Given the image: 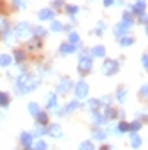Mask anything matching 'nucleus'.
Segmentation results:
<instances>
[{"label":"nucleus","mask_w":148,"mask_h":150,"mask_svg":"<svg viewBox=\"0 0 148 150\" xmlns=\"http://www.w3.org/2000/svg\"><path fill=\"white\" fill-rule=\"evenodd\" d=\"M44 133H48V130L44 126H37L36 128V135H44Z\"/></svg>","instance_id":"37998d69"},{"label":"nucleus","mask_w":148,"mask_h":150,"mask_svg":"<svg viewBox=\"0 0 148 150\" xmlns=\"http://www.w3.org/2000/svg\"><path fill=\"white\" fill-rule=\"evenodd\" d=\"M46 149H48V147H46V143H44L43 140H39L36 143V150H46Z\"/></svg>","instance_id":"a19ab883"},{"label":"nucleus","mask_w":148,"mask_h":150,"mask_svg":"<svg viewBox=\"0 0 148 150\" xmlns=\"http://www.w3.org/2000/svg\"><path fill=\"white\" fill-rule=\"evenodd\" d=\"M36 120H37V123H39V125H46V123H48V114L44 111H39L36 114Z\"/></svg>","instance_id":"5701e85b"},{"label":"nucleus","mask_w":148,"mask_h":150,"mask_svg":"<svg viewBox=\"0 0 148 150\" xmlns=\"http://www.w3.org/2000/svg\"><path fill=\"white\" fill-rule=\"evenodd\" d=\"M118 70H119V63L116 60H106L102 65V74L104 75H114L118 74Z\"/></svg>","instance_id":"7ed1b4c3"},{"label":"nucleus","mask_w":148,"mask_h":150,"mask_svg":"<svg viewBox=\"0 0 148 150\" xmlns=\"http://www.w3.org/2000/svg\"><path fill=\"white\" fill-rule=\"evenodd\" d=\"M90 2H94V0H90Z\"/></svg>","instance_id":"3c124183"},{"label":"nucleus","mask_w":148,"mask_h":150,"mask_svg":"<svg viewBox=\"0 0 148 150\" xmlns=\"http://www.w3.org/2000/svg\"><path fill=\"white\" fill-rule=\"evenodd\" d=\"M70 89H72V80H70V77H61V80H60V84L56 87V91L61 94L65 92H70Z\"/></svg>","instance_id":"423d86ee"},{"label":"nucleus","mask_w":148,"mask_h":150,"mask_svg":"<svg viewBox=\"0 0 148 150\" xmlns=\"http://www.w3.org/2000/svg\"><path fill=\"white\" fill-rule=\"evenodd\" d=\"M75 92H77V97H78V99L87 97V96H89V85L85 84L83 80H80V82L77 84V87H75Z\"/></svg>","instance_id":"0eeeda50"},{"label":"nucleus","mask_w":148,"mask_h":150,"mask_svg":"<svg viewBox=\"0 0 148 150\" xmlns=\"http://www.w3.org/2000/svg\"><path fill=\"white\" fill-rule=\"evenodd\" d=\"M123 22H128L133 26V14L131 12H126V14H123Z\"/></svg>","instance_id":"cd10ccee"},{"label":"nucleus","mask_w":148,"mask_h":150,"mask_svg":"<svg viewBox=\"0 0 148 150\" xmlns=\"http://www.w3.org/2000/svg\"><path fill=\"white\" fill-rule=\"evenodd\" d=\"M12 5H14L16 10H22V9L27 7V2L26 0H12Z\"/></svg>","instance_id":"412c9836"},{"label":"nucleus","mask_w":148,"mask_h":150,"mask_svg":"<svg viewBox=\"0 0 148 150\" xmlns=\"http://www.w3.org/2000/svg\"><path fill=\"white\" fill-rule=\"evenodd\" d=\"M27 109H29V112H31L32 116H36L37 112H39V106H37L36 103H31V104L27 106Z\"/></svg>","instance_id":"bb28decb"},{"label":"nucleus","mask_w":148,"mask_h":150,"mask_svg":"<svg viewBox=\"0 0 148 150\" xmlns=\"http://www.w3.org/2000/svg\"><path fill=\"white\" fill-rule=\"evenodd\" d=\"M99 101H97V99H92V101H89V108H90V109H94V111H97V108H99Z\"/></svg>","instance_id":"e433bc0d"},{"label":"nucleus","mask_w":148,"mask_h":150,"mask_svg":"<svg viewBox=\"0 0 148 150\" xmlns=\"http://www.w3.org/2000/svg\"><path fill=\"white\" fill-rule=\"evenodd\" d=\"M48 97H49V99H48V108H53V106L56 104V96L55 94H49Z\"/></svg>","instance_id":"c9c22d12"},{"label":"nucleus","mask_w":148,"mask_h":150,"mask_svg":"<svg viewBox=\"0 0 148 150\" xmlns=\"http://www.w3.org/2000/svg\"><path fill=\"white\" fill-rule=\"evenodd\" d=\"M77 108H80V103H78V101H72V103L65 108V111H73V109H77Z\"/></svg>","instance_id":"c85d7f7f"},{"label":"nucleus","mask_w":148,"mask_h":150,"mask_svg":"<svg viewBox=\"0 0 148 150\" xmlns=\"http://www.w3.org/2000/svg\"><path fill=\"white\" fill-rule=\"evenodd\" d=\"M133 43H135V39H133L131 36H128V34L119 38V45H121V46H131Z\"/></svg>","instance_id":"6ab92c4d"},{"label":"nucleus","mask_w":148,"mask_h":150,"mask_svg":"<svg viewBox=\"0 0 148 150\" xmlns=\"http://www.w3.org/2000/svg\"><path fill=\"white\" fill-rule=\"evenodd\" d=\"M138 22L140 24H147L148 26V16L143 12V14H138Z\"/></svg>","instance_id":"72a5a7b5"},{"label":"nucleus","mask_w":148,"mask_h":150,"mask_svg":"<svg viewBox=\"0 0 148 150\" xmlns=\"http://www.w3.org/2000/svg\"><path fill=\"white\" fill-rule=\"evenodd\" d=\"M147 36H148V26H147Z\"/></svg>","instance_id":"8fccbe9b"},{"label":"nucleus","mask_w":148,"mask_h":150,"mask_svg":"<svg viewBox=\"0 0 148 150\" xmlns=\"http://www.w3.org/2000/svg\"><path fill=\"white\" fill-rule=\"evenodd\" d=\"M65 9H66V12H68L70 16H75V14H78V7H77V5H66Z\"/></svg>","instance_id":"c756f323"},{"label":"nucleus","mask_w":148,"mask_h":150,"mask_svg":"<svg viewBox=\"0 0 148 150\" xmlns=\"http://www.w3.org/2000/svg\"><path fill=\"white\" fill-rule=\"evenodd\" d=\"M80 150H95L92 145V142H83L82 145H80Z\"/></svg>","instance_id":"473e14b6"},{"label":"nucleus","mask_w":148,"mask_h":150,"mask_svg":"<svg viewBox=\"0 0 148 150\" xmlns=\"http://www.w3.org/2000/svg\"><path fill=\"white\" fill-rule=\"evenodd\" d=\"M104 116H106L107 120H109V118H111V120H114V118L118 116V112H116V109H112V108H106V112H104Z\"/></svg>","instance_id":"a878e982"},{"label":"nucleus","mask_w":148,"mask_h":150,"mask_svg":"<svg viewBox=\"0 0 148 150\" xmlns=\"http://www.w3.org/2000/svg\"><path fill=\"white\" fill-rule=\"evenodd\" d=\"M104 29H106V24H104V22H99L97 28H95V34H97V36H102V34H104Z\"/></svg>","instance_id":"7c9ffc66"},{"label":"nucleus","mask_w":148,"mask_h":150,"mask_svg":"<svg viewBox=\"0 0 148 150\" xmlns=\"http://www.w3.org/2000/svg\"><path fill=\"white\" fill-rule=\"evenodd\" d=\"M140 92H141V96L143 97H148V84H145L141 89H140Z\"/></svg>","instance_id":"79ce46f5"},{"label":"nucleus","mask_w":148,"mask_h":150,"mask_svg":"<svg viewBox=\"0 0 148 150\" xmlns=\"http://www.w3.org/2000/svg\"><path fill=\"white\" fill-rule=\"evenodd\" d=\"M14 34H16V39H20V41H27L31 34H32V26L26 22V21H20L16 24V28L12 29Z\"/></svg>","instance_id":"f03ea898"},{"label":"nucleus","mask_w":148,"mask_h":150,"mask_svg":"<svg viewBox=\"0 0 148 150\" xmlns=\"http://www.w3.org/2000/svg\"><path fill=\"white\" fill-rule=\"evenodd\" d=\"M75 50H77V46H75V45H70V43H63V45L60 46V53H61V55H68V53H73Z\"/></svg>","instance_id":"4468645a"},{"label":"nucleus","mask_w":148,"mask_h":150,"mask_svg":"<svg viewBox=\"0 0 148 150\" xmlns=\"http://www.w3.org/2000/svg\"><path fill=\"white\" fill-rule=\"evenodd\" d=\"M39 85V79L31 74H20L14 84V92L16 94H27L31 91H34Z\"/></svg>","instance_id":"f257e3e1"},{"label":"nucleus","mask_w":148,"mask_h":150,"mask_svg":"<svg viewBox=\"0 0 148 150\" xmlns=\"http://www.w3.org/2000/svg\"><path fill=\"white\" fill-rule=\"evenodd\" d=\"M126 89H119V91H118V101H119V103H123V101H124V99H126Z\"/></svg>","instance_id":"2f4dec72"},{"label":"nucleus","mask_w":148,"mask_h":150,"mask_svg":"<svg viewBox=\"0 0 148 150\" xmlns=\"http://www.w3.org/2000/svg\"><path fill=\"white\" fill-rule=\"evenodd\" d=\"M92 118H94V121H95V125H99V126H101L102 123H104V118H102L101 114H97V112H94Z\"/></svg>","instance_id":"f704fd0d"},{"label":"nucleus","mask_w":148,"mask_h":150,"mask_svg":"<svg viewBox=\"0 0 148 150\" xmlns=\"http://www.w3.org/2000/svg\"><path fill=\"white\" fill-rule=\"evenodd\" d=\"M94 138H97V140H104V138H106V133H104V131H94Z\"/></svg>","instance_id":"58836bf2"},{"label":"nucleus","mask_w":148,"mask_h":150,"mask_svg":"<svg viewBox=\"0 0 148 150\" xmlns=\"http://www.w3.org/2000/svg\"><path fill=\"white\" fill-rule=\"evenodd\" d=\"M32 34L36 38H44L46 36V29L41 28V26H39V28H32Z\"/></svg>","instance_id":"393cba45"},{"label":"nucleus","mask_w":148,"mask_h":150,"mask_svg":"<svg viewBox=\"0 0 148 150\" xmlns=\"http://www.w3.org/2000/svg\"><path fill=\"white\" fill-rule=\"evenodd\" d=\"M78 68H80L82 74L90 72V68H92V56L82 53V55H80V60H78Z\"/></svg>","instance_id":"20e7f679"},{"label":"nucleus","mask_w":148,"mask_h":150,"mask_svg":"<svg viewBox=\"0 0 148 150\" xmlns=\"http://www.w3.org/2000/svg\"><path fill=\"white\" fill-rule=\"evenodd\" d=\"M43 46V43H41V38H32V39H27V43H26V48H27L29 51H36L39 48Z\"/></svg>","instance_id":"1a4fd4ad"},{"label":"nucleus","mask_w":148,"mask_h":150,"mask_svg":"<svg viewBox=\"0 0 148 150\" xmlns=\"http://www.w3.org/2000/svg\"><path fill=\"white\" fill-rule=\"evenodd\" d=\"M140 128H141V123H140V121H135V123H131V125H130V130L131 131H138Z\"/></svg>","instance_id":"4c0bfd02"},{"label":"nucleus","mask_w":148,"mask_h":150,"mask_svg":"<svg viewBox=\"0 0 148 150\" xmlns=\"http://www.w3.org/2000/svg\"><path fill=\"white\" fill-rule=\"evenodd\" d=\"M51 31H55V33H61V31H63V24H61V22H60V21H51Z\"/></svg>","instance_id":"4be33fe9"},{"label":"nucleus","mask_w":148,"mask_h":150,"mask_svg":"<svg viewBox=\"0 0 148 150\" xmlns=\"http://www.w3.org/2000/svg\"><path fill=\"white\" fill-rule=\"evenodd\" d=\"M141 63H143V67H145V68H148V55L141 56Z\"/></svg>","instance_id":"a18cd8bd"},{"label":"nucleus","mask_w":148,"mask_h":150,"mask_svg":"<svg viewBox=\"0 0 148 150\" xmlns=\"http://www.w3.org/2000/svg\"><path fill=\"white\" fill-rule=\"evenodd\" d=\"M0 19H2V16H0Z\"/></svg>","instance_id":"603ef678"},{"label":"nucleus","mask_w":148,"mask_h":150,"mask_svg":"<svg viewBox=\"0 0 148 150\" xmlns=\"http://www.w3.org/2000/svg\"><path fill=\"white\" fill-rule=\"evenodd\" d=\"M32 142H34V135H32V133H27V131L20 133V143L24 145V149H26V147H31Z\"/></svg>","instance_id":"9d476101"},{"label":"nucleus","mask_w":148,"mask_h":150,"mask_svg":"<svg viewBox=\"0 0 148 150\" xmlns=\"http://www.w3.org/2000/svg\"><path fill=\"white\" fill-rule=\"evenodd\" d=\"M24 150H36V149H31V147H26Z\"/></svg>","instance_id":"09e8293b"},{"label":"nucleus","mask_w":148,"mask_h":150,"mask_svg":"<svg viewBox=\"0 0 148 150\" xmlns=\"http://www.w3.org/2000/svg\"><path fill=\"white\" fill-rule=\"evenodd\" d=\"M48 131H49L55 138H61V137H63V131H61V128H60V125H51Z\"/></svg>","instance_id":"f3484780"},{"label":"nucleus","mask_w":148,"mask_h":150,"mask_svg":"<svg viewBox=\"0 0 148 150\" xmlns=\"http://www.w3.org/2000/svg\"><path fill=\"white\" fill-rule=\"evenodd\" d=\"M147 9V2L145 0H135V7H133V14H143Z\"/></svg>","instance_id":"f8f14e48"},{"label":"nucleus","mask_w":148,"mask_h":150,"mask_svg":"<svg viewBox=\"0 0 148 150\" xmlns=\"http://www.w3.org/2000/svg\"><path fill=\"white\" fill-rule=\"evenodd\" d=\"M114 5V0H104V7H111Z\"/></svg>","instance_id":"49530a36"},{"label":"nucleus","mask_w":148,"mask_h":150,"mask_svg":"<svg viewBox=\"0 0 148 150\" xmlns=\"http://www.w3.org/2000/svg\"><path fill=\"white\" fill-rule=\"evenodd\" d=\"M53 7H56V9L63 7V0H53Z\"/></svg>","instance_id":"c03bdc74"},{"label":"nucleus","mask_w":148,"mask_h":150,"mask_svg":"<svg viewBox=\"0 0 148 150\" xmlns=\"http://www.w3.org/2000/svg\"><path fill=\"white\" fill-rule=\"evenodd\" d=\"M12 60H16V63H22L26 60V51L24 50H14V58Z\"/></svg>","instance_id":"dca6fc26"},{"label":"nucleus","mask_w":148,"mask_h":150,"mask_svg":"<svg viewBox=\"0 0 148 150\" xmlns=\"http://www.w3.org/2000/svg\"><path fill=\"white\" fill-rule=\"evenodd\" d=\"M101 150H111V147H107V145H104V147H102Z\"/></svg>","instance_id":"de8ad7c7"},{"label":"nucleus","mask_w":148,"mask_h":150,"mask_svg":"<svg viewBox=\"0 0 148 150\" xmlns=\"http://www.w3.org/2000/svg\"><path fill=\"white\" fill-rule=\"evenodd\" d=\"M130 29H131V24H128V22H123V21H121L119 24H116V26H114V34H116L118 38L126 36V34L130 33Z\"/></svg>","instance_id":"39448f33"},{"label":"nucleus","mask_w":148,"mask_h":150,"mask_svg":"<svg viewBox=\"0 0 148 150\" xmlns=\"http://www.w3.org/2000/svg\"><path fill=\"white\" fill-rule=\"evenodd\" d=\"M10 103V97L7 92H0V108H7Z\"/></svg>","instance_id":"aec40b11"},{"label":"nucleus","mask_w":148,"mask_h":150,"mask_svg":"<svg viewBox=\"0 0 148 150\" xmlns=\"http://www.w3.org/2000/svg\"><path fill=\"white\" fill-rule=\"evenodd\" d=\"M90 53H92V56H97V58H104L106 56V48L104 46H94L92 50H90Z\"/></svg>","instance_id":"2eb2a0df"},{"label":"nucleus","mask_w":148,"mask_h":150,"mask_svg":"<svg viewBox=\"0 0 148 150\" xmlns=\"http://www.w3.org/2000/svg\"><path fill=\"white\" fill-rule=\"evenodd\" d=\"M140 145H141V138L133 131V135H131V147H133V149H138Z\"/></svg>","instance_id":"b1692460"},{"label":"nucleus","mask_w":148,"mask_h":150,"mask_svg":"<svg viewBox=\"0 0 148 150\" xmlns=\"http://www.w3.org/2000/svg\"><path fill=\"white\" fill-rule=\"evenodd\" d=\"M53 16H55L53 9H41L37 12V17L41 21H53Z\"/></svg>","instance_id":"9b49d317"},{"label":"nucleus","mask_w":148,"mask_h":150,"mask_svg":"<svg viewBox=\"0 0 148 150\" xmlns=\"http://www.w3.org/2000/svg\"><path fill=\"white\" fill-rule=\"evenodd\" d=\"M68 43L77 46V45L80 43V36H78V34H77L75 31H70V34H68Z\"/></svg>","instance_id":"a211bd4d"},{"label":"nucleus","mask_w":148,"mask_h":150,"mask_svg":"<svg viewBox=\"0 0 148 150\" xmlns=\"http://www.w3.org/2000/svg\"><path fill=\"white\" fill-rule=\"evenodd\" d=\"M0 36H2V39H4L5 45H14V43H16V34H14L12 28L7 29V31H4V33H0Z\"/></svg>","instance_id":"6e6552de"},{"label":"nucleus","mask_w":148,"mask_h":150,"mask_svg":"<svg viewBox=\"0 0 148 150\" xmlns=\"http://www.w3.org/2000/svg\"><path fill=\"white\" fill-rule=\"evenodd\" d=\"M118 130H119V131H130V125H128V123H124V121H121Z\"/></svg>","instance_id":"ea45409f"},{"label":"nucleus","mask_w":148,"mask_h":150,"mask_svg":"<svg viewBox=\"0 0 148 150\" xmlns=\"http://www.w3.org/2000/svg\"><path fill=\"white\" fill-rule=\"evenodd\" d=\"M12 56L7 55V53H0V67H4V68H7V67L12 65Z\"/></svg>","instance_id":"ddd939ff"}]
</instances>
